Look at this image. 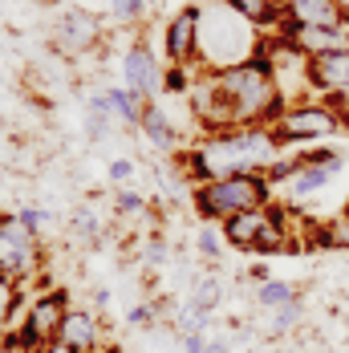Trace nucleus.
<instances>
[{
  "mask_svg": "<svg viewBox=\"0 0 349 353\" xmlns=\"http://www.w3.org/2000/svg\"><path fill=\"white\" fill-rule=\"evenodd\" d=\"M337 130H346V122L337 118V110L325 98H309V102L288 106L272 126L280 146H317L321 139H333Z\"/></svg>",
  "mask_w": 349,
  "mask_h": 353,
  "instance_id": "obj_9",
  "label": "nucleus"
},
{
  "mask_svg": "<svg viewBox=\"0 0 349 353\" xmlns=\"http://www.w3.org/2000/svg\"><path fill=\"white\" fill-rule=\"evenodd\" d=\"M223 228L219 223H199V232H195V248H199V256L203 260H215L219 252H223Z\"/></svg>",
  "mask_w": 349,
  "mask_h": 353,
  "instance_id": "obj_26",
  "label": "nucleus"
},
{
  "mask_svg": "<svg viewBox=\"0 0 349 353\" xmlns=\"http://www.w3.org/2000/svg\"><path fill=\"white\" fill-rule=\"evenodd\" d=\"M191 203L203 223H223L232 215L256 212L277 203V187L268 183V175H232V179H211L191 187Z\"/></svg>",
  "mask_w": 349,
  "mask_h": 353,
  "instance_id": "obj_4",
  "label": "nucleus"
},
{
  "mask_svg": "<svg viewBox=\"0 0 349 353\" xmlns=\"http://www.w3.org/2000/svg\"><path fill=\"white\" fill-rule=\"evenodd\" d=\"M70 236H73V244H86V248H94L98 244V236H102V223H98V215L94 212H86V208H77V212L70 215Z\"/></svg>",
  "mask_w": 349,
  "mask_h": 353,
  "instance_id": "obj_24",
  "label": "nucleus"
},
{
  "mask_svg": "<svg viewBox=\"0 0 349 353\" xmlns=\"http://www.w3.org/2000/svg\"><path fill=\"white\" fill-rule=\"evenodd\" d=\"M223 296H228V288L219 276H199V281L191 284V296H187V305H195L199 313H211L215 317V309L223 305Z\"/></svg>",
  "mask_w": 349,
  "mask_h": 353,
  "instance_id": "obj_22",
  "label": "nucleus"
},
{
  "mask_svg": "<svg viewBox=\"0 0 349 353\" xmlns=\"http://www.w3.org/2000/svg\"><path fill=\"white\" fill-rule=\"evenodd\" d=\"M37 353H73L70 345H61V341H49V345H41Z\"/></svg>",
  "mask_w": 349,
  "mask_h": 353,
  "instance_id": "obj_38",
  "label": "nucleus"
},
{
  "mask_svg": "<svg viewBox=\"0 0 349 353\" xmlns=\"http://www.w3.org/2000/svg\"><path fill=\"white\" fill-rule=\"evenodd\" d=\"M223 98H228V114H232V130L236 126H277V118L288 110V102L277 94L272 77L264 70L260 53L244 61V65H232V70L215 73Z\"/></svg>",
  "mask_w": 349,
  "mask_h": 353,
  "instance_id": "obj_3",
  "label": "nucleus"
},
{
  "mask_svg": "<svg viewBox=\"0 0 349 353\" xmlns=\"http://www.w3.org/2000/svg\"><path fill=\"white\" fill-rule=\"evenodd\" d=\"M268 4H272V8H284V4H288V0H268Z\"/></svg>",
  "mask_w": 349,
  "mask_h": 353,
  "instance_id": "obj_40",
  "label": "nucleus"
},
{
  "mask_svg": "<svg viewBox=\"0 0 349 353\" xmlns=\"http://www.w3.org/2000/svg\"><path fill=\"white\" fill-rule=\"evenodd\" d=\"M86 4H94V0H86Z\"/></svg>",
  "mask_w": 349,
  "mask_h": 353,
  "instance_id": "obj_44",
  "label": "nucleus"
},
{
  "mask_svg": "<svg viewBox=\"0 0 349 353\" xmlns=\"http://www.w3.org/2000/svg\"><path fill=\"white\" fill-rule=\"evenodd\" d=\"M301 313H305V301H301V296H297L292 305L272 309V313H268V333H272V337H288V333L301 325Z\"/></svg>",
  "mask_w": 349,
  "mask_h": 353,
  "instance_id": "obj_25",
  "label": "nucleus"
},
{
  "mask_svg": "<svg viewBox=\"0 0 349 353\" xmlns=\"http://www.w3.org/2000/svg\"><path fill=\"white\" fill-rule=\"evenodd\" d=\"M284 25H349L337 8V0H288L280 8Z\"/></svg>",
  "mask_w": 349,
  "mask_h": 353,
  "instance_id": "obj_16",
  "label": "nucleus"
},
{
  "mask_svg": "<svg viewBox=\"0 0 349 353\" xmlns=\"http://www.w3.org/2000/svg\"><path fill=\"white\" fill-rule=\"evenodd\" d=\"M102 337H106V325H102V313L98 309H73L66 313L61 321V333H57V341L61 345H70L73 353H90V350H102Z\"/></svg>",
  "mask_w": 349,
  "mask_h": 353,
  "instance_id": "obj_14",
  "label": "nucleus"
},
{
  "mask_svg": "<svg viewBox=\"0 0 349 353\" xmlns=\"http://www.w3.org/2000/svg\"><path fill=\"white\" fill-rule=\"evenodd\" d=\"M333 183V171H321V167H309L305 159H301V171L288 179V183H280L277 195L284 199V203H309V199H317L325 187Z\"/></svg>",
  "mask_w": 349,
  "mask_h": 353,
  "instance_id": "obj_17",
  "label": "nucleus"
},
{
  "mask_svg": "<svg viewBox=\"0 0 349 353\" xmlns=\"http://www.w3.org/2000/svg\"><path fill=\"white\" fill-rule=\"evenodd\" d=\"M191 81H195L191 65H167V77H163V94H179V98H187Z\"/></svg>",
  "mask_w": 349,
  "mask_h": 353,
  "instance_id": "obj_29",
  "label": "nucleus"
},
{
  "mask_svg": "<svg viewBox=\"0 0 349 353\" xmlns=\"http://www.w3.org/2000/svg\"><path fill=\"white\" fill-rule=\"evenodd\" d=\"M325 102L337 110V118L346 122V130H349V90H346V94H333V98H325Z\"/></svg>",
  "mask_w": 349,
  "mask_h": 353,
  "instance_id": "obj_35",
  "label": "nucleus"
},
{
  "mask_svg": "<svg viewBox=\"0 0 349 353\" xmlns=\"http://www.w3.org/2000/svg\"><path fill=\"white\" fill-rule=\"evenodd\" d=\"M163 77H167V61H159L146 41H134V45L122 53V85H126L134 98L150 102L154 94H163Z\"/></svg>",
  "mask_w": 349,
  "mask_h": 353,
  "instance_id": "obj_10",
  "label": "nucleus"
},
{
  "mask_svg": "<svg viewBox=\"0 0 349 353\" xmlns=\"http://www.w3.org/2000/svg\"><path fill=\"white\" fill-rule=\"evenodd\" d=\"M284 219H288V208L268 203V208H256V212L232 215V219H223L219 228H223V240L232 248L268 256V252H280V248L288 244V223H284Z\"/></svg>",
  "mask_w": 349,
  "mask_h": 353,
  "instance_id": "obj_7",
  "label": "nucleus"
},
{
  "mask_svg": "<svg viewBox=\"0 0 349 353\" xmlns=\"http://www.w3.org/2000/svg\"><path fill=\"white\" fill-rule=\"evenodd\" d=\"M260 41H264V33L240 12H232L228 4H219V0L199 4V53H195L199 70L223 73L232 65H244L260 53Z\"/></svg>",
  "mask_w": 349,
  "mask_h": 353,
  "instance_id": "obj_2",
  "label": "nucleus"
},
{
  "mask_svg": "<svg viewBox=\"0 0 349 353\" xmlns=\"http://www.w3.org/2000/svg\"><path fill=\"white\" fill-rule=\"evenodd\" d=\"M280 159H284V146L277 142L272 126H236V130L203 134L174 163H179V171L191 187H199V183H211V179L268 175Z\"/></svg>",
  "mask_w": 349,
  "mask_h": 353,
  "instance_id": "obj_1",
  "label": "nucleus"
},
{
  "mask_svg": "<svg viewBox=\"0 0 349 353\" xmlns=\"http://www.w3.org/2000/svg\"><path fill=\"white\" fill-rule=\"evenodd\" d=\"M0 272L17 284H33L45 272V240L25 228L17 212L0 215Z\"/></svg>",
  "mask_w": 349,
  "mask_h": 353,
  "instance_id": "obj_8",
  "label": "nucleus"
},
{
  "mask_svg": "<svg viewBox=\"0 0 349 353\" xmlns=\"http://www.w3.org/2000/svg\"><path fill=\"white\" fill-rule=\"evenodd\" d=\"M219 4H228L232 12H240L244 21H252L260 33H272L280 21V8H272L268 0H219Z\"/></svg>",
  "mask_w": 349,
  "mask_h": 353,
  "instance_id": "obj_19",
  "label": "nucleus"
},
{
  "mask_svg": "<svg viewBox=\"0 0 349 353\" xmlns=\"http://www.w3.org/2000/svg\"><path fill=\"white\" fill-rule=\"evenodd\" d=\"M346 219H349V199H346Z\"/></svg>",
  "mask_w": 349,
  "mask_h": 353,
  "instance_id": "obj_41",
  "label": "nucleus"
},
{
  "mask_svg": "<svg viewBox=\"0 0 349 353\" xmlns=\"http://www.w3.org/2000/svg\"><path fill=\"white\" fill-rule=\"evenodd\" d=\"M139 130H142V139L150 142L154 150H174V146H179V126L167 118V110L154 106V102H146Z\"/></svg>",
  "mask_w": 349,
  "mask_h": 353,
  "instance_id": "obj_18",
  "label": "nucleus"
},
{
  "mask_svg": "<svg viewBox=\"0 0 349 353\" xmlns=\"http://www.w3.org/2000/svg\"><path fill=\"white\" fill-rule=\"evenodd\" d=\"M248 276H252V281H256V284L272 281V272H268V264H252V268H248Z\"/></svg>",
  "mask_w": 349,
  "mask_h": 353,
  "instance_id": "obj_36",
  "label": "nucleus"
},
{
  "mask_svg": "<svg viewBox=\"0 0 349 353\" xmlns=\"http://www.w3.org/2000/svg\"><path fill=\"white\" fill-rule=\"evenodd\" d=\"M142 260H146L150 268H163V264L171 260V248H167V240H163V236H150V240H146V248H142Z\"/></svg>",
  "mask_w": 349,
  "mask_h": 353,
  "instance_id": "obj_31",
  "label": "nucleus"
},
{
  "mask_svg": "<svg viewBox=\"0 0 349 353\" xmlns=\"http://www.w3.org/2000/svg\"><path fill=\"white\" fill-rule=\"evenodd\" d=\"M106 102H110V110H114V118H118V122H126V126H139V122H142L146 102L134 98L126 85H110V90H106Z\"/></svg>",
  "mask_w": 349,
  "mask_h": 353,
  "instance_id": "obj_21",
  "label": "nucleus"
},
{
  "mask_svg": "<svg viewBox=\"0 0 349 353\" xmlns=\"http://www.w3.org/2000/svg\"><path fill=\"white\" fill-rule=\"evenodd\" d=\"M260 61H264V70H268V77H272L277 94L288 102V106L313 98V81H309L313 57H309L305 49H297L288 37L264 33V41H260Z\"/></svg>",
  "mask_w": 349,
  "mask_h": 353,
  "instance_id": "obj_5",
  "label": "nucleus"
},
{
  "mask_svg": "<svg viewBox=\"0 0 349 353\" xmlns=\"http://www.w3.org/2000/svg\"><path fill=\"white\" fill-rule=\"evenodd\" d=\"M272 33L288 37L297 49H305L309 57H325V53H341L349 49V25H284L277 21Z\"/></svg>",
  "mask_w": 349,
  "mask_h": 353,
  "instance_id": "obj_13",
  "label": "nucleus"
},
{
  "mask_svg": "<svg viewBox=\"0 0 349 353\" xmlns=\"http://www.w3.org/2000/svg\"><path fill=\"white\" fill-rule=\"evenodd\" d=\"M90 353H106V350H90Z\"/></svg>",
  "mask_w": 349,
  "mask_h": 353,
  "instance_id": "obj_42",
  "label": "nucleus"
},
{
  "mask_svg": "<svg viewBox=\"0 0 349 353\" xmlns=\"http://www.w3.org/2000/svg\"><path fill=\"white\" fill-rule=\"evenodd\" d=\"M0 21H4V8H0Z\"/></svg>",
  "mask_w": 349,
  "mask_h": 353,
  "instance_id": "obj_43",
  "label": "nucleus"
},
{
  "mask_svg": "<svg viewBox=\"0 0 349 353\" xmlns=\"http://www.w3.org/2000/svg\"><path fill=\"white\" fill-rule=\"evenodd\" d=\"M17 219H21L25 228H33L37 236H45V232H53V228H57V215L49 212V208H33V203L17 208Z\"/></svg>",
  "mask_w": 349,
  "mask_h": 353,
  "instance_id": "obj_27",
  "label": "nucleus"
},
{
  "mask_svg": "<svg viewBox=\"0 0 349 353\" xmlns=\"http://www.w3.org/2000/svg\"><path fill=\"white\" fill-rule=\"evenodd\" d=\"M154 321H159V309H154V301H150V305H134V309L126 313V325H130V329H150Z\"/></svg>",
  "mask_w": 349,
  "mask_h": 353,
  "instance_id": "obj_32",
  "label": "nucleus"
},
{
  "mask_svg": "<svg viewBox=\"0 0 349 353\" xmlns=\"http://www.w3.org/2000/svg\"><path fill=\"white\" fill-rule=\"evenodd\" d=\"M146 8H150V0H110V17L118 25H139Z\"/></svg>",
  "mask_w": 349,
  "mask_h": 353,
  "instance_id": "obj_28",
  "label": "nucleus"
},
{
  "mask_svg": "<svg viewBox=\"0 0 349 353\" xmlns=\"http://www.w3.org/2000/svg\"><path fill=\"white\" fill-rule=\"evenodd\" d=\"M301 292H297V284L280 281V276H272V281H264L260 288H252V301L264 309V313H272V309H280V305H292Z\"/></svg>",
  "mask_w": 349,
  "mask_h": 353,
  "instance_id": "obj_20",
  "label": "nucleus"
},
{
  "mask_svg": "<svg viewBox=\"0 0 349 353\" xmlns=\"http://www.w3.org/2000/svg\"><path fill=\"white\" fill-rule=\"evenodd\" d=\"M114 212L118 215H139V212H146V199H142L139 191H130V187H118V195H114Z\"/></svg>",
  "mask_w": 349,
  "mask_h": 353,
  "instance_id": "obj_30",
  "label": "nucleus"
},
{
  "mask_svg": "<svg viewBox=\"0 0 349 353\" xmlns=\"http://www.w3.org/2000/svg\"><path fill=\"white\" fill-rule=\"evenodd\" d=\"M163 53H167V65H195V53H199V4H183L167 21Z\"/></svg>",
  "mask_w": 349,
  "mask_h": 353,
  "instance_id": "obj_12",
  "label": "nucleus"
},
{
  "mask_svg": "<svg viewBox=\"0 0 349 353\" xmlns=\"http://www.w3.org/2000/svg\"><path fill=\"white\" fill-rule=\"evenodd\" d=\"M21 301H25V288L12 281V276L0 272V333L12 329V321H17V313H21Z\"/></svg>",
  "mask_w": 349,
  "mask_h": 353,
  "instance_id": "obj_23",
  "label": "nucleus"
},
{
  "mask_svg": "<svg viewBox=\"0 0 349 353\" xmlns=\"http://www.w3.org/2000/svg\"><path fill=\"white\" fill-rule=\"evenodd\" d=\"M106 305H110V288H94V305H90V309H98V313H102Z\"/></svg>",
  "mask_w": 349,
  "mask_h": 353,
  "instance_id": "obj_37",
  "label": "nucleus"
},
{
  "mask_svg": "<svg viewBox=\"0 0 349 353\" xmlns=\"http://www.w3.org/2000/svg\"><path fill=\"white\" fill-rule=\"evenodd\" d=\"M102 41V17H94L86 4L81 8H66L61 17H57V25H53V45H57V53H66V57H81L86 49H94Z\"/></svg>",
  "mask_w": 349,
  "mask_h": 353,
  "instance_id": "obj_11",
  "label": "nucleus"
},
{
  "mask_svg": "<svg viewBox=\"0 0 349 353\" xmlns=\"http://www.w3.org/2000/svg\"><path fill=\"white\" fill-rule=\"evenodd\" d=\"M337 8H341V17L349 21V0H337Z\"/></svg>",
  "mask_w": 349,
  "mask_h": 353,
  "instance_id": "obj_39",
  "label": "nucleus"
},
{
  "mask_svg": "<svg viewBox=\"0 0 349 353\" xmlns=\"http://www.w3.org/2000/svg\"><path fill=\"white\" fill-rule=\"evenodd\" d=\"M66 313H70V292H66V288H49V292L33 296L29 309H25V317H21V329L4 333L8 350L12 353H37L41 345L57 341Z\"/></svg>",
  "mask_w": 349,
  "mask_h": 353,
  "instance_id": "obj_6",
  "label": "nucleus"
},
{
  "mask_svg": "<svg viewBox=\"0 0 349 353\" xmlns=\"http://www.w3.org/2000/svg\"><path fill=\"white\" fill-rule=\"evenodd\" d=\"M309 81H313L317 98L346 94V90H349V49H341V53H325V57H313V65H309Z\"/></svg>",
  "mask_w": 349,
  "mask_h": 353,
  "instance_id": "obj_15",
  "label": "nucleus"
},
{
  "mask_svg": "<svg viewBox=\"0 0 349 353\" xmlns=\"http://www.w3.org/2000/svg\"><path fill=\"white\" fill-rule=\"evenodd\" d=\"M211 337H215V333H179V350L183 353H203Z\"/></svg>",
  "mask_w": 349,
  "mask_h": 353,
  "instance_id": "obj_34",
  "label": "nucleus"
},
{
  "mask_svg": "<svg viewBox=\"0 0 349 353\" xmlns=\"http://www.w3.org/2000/svg\"><path fill=\"white\" fill-rule=\"evenodd\" d=\"M106 175H110V183H114V187H126V183L134 179V163H130V159H110Z\"/></svg>",
  "mask_w": 349,
  "mask_h": 353,
  "instance_id": "obj_33",
  "label": "nucleus"
}]
</instances>
